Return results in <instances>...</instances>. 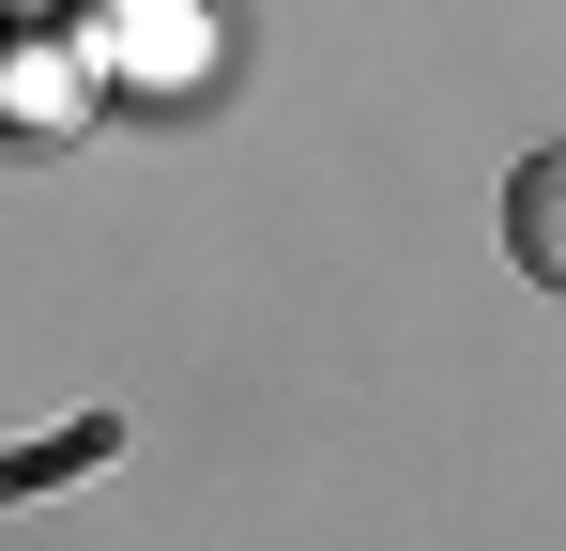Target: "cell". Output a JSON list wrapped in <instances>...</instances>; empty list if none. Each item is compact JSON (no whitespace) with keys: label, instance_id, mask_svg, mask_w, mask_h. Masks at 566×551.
Masks as SVG:
<instances>
[{"label":"cell","instance_id":"1","mask_svg":"<svg viewBox=\"0 0 566 551\" xmlns=\"http://www.w3.org/2000/svg\"><path fill=\"white\" fill-rule=\"evenodd\" d=\"M505 261L536 276V291H566V138L505 169Z\"/></svg>","mask_w":566,"mask_h":551},{"label":"cell","instance_id":"2","mask_svg":"<svg viewBox=\"0 0 566 551\" xmlns=\"http://www.w3.org/2000/svg\"><path fill=\"white\" fill-rule=\"evenodd\" d=\"M107 445H123V429H107V414H93V429H62V445H31V459H0V490H46V475H77V459H107Z\"/></svg>","mask_w":566,"mask_h":551}]
</instances>
